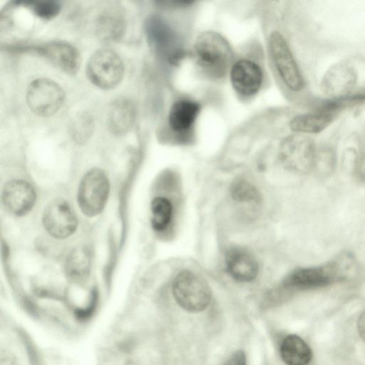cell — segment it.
Returning a JSON list of instances; mask_svg holds the SVG:
<instances>
[{
  "label": "cell",
  "mask_w": 365,
  "mask_h": 365,
  "mask_svg": "<svg viewBox=\"0 0 365 365\" xmlns=\"http://www.w3.org/2000/svg\"><path fill=\"white\" fill-rule=\"evenodd\" d=\"M346 274V264L340 257L324 266L297 268L284 279L282 287L289 291L323 287L341 280Z\"/></svg>",
  "instance_id": "1"
},
{
  "label": "cell",
  "mask_w": 365,
  "mask_h": 365,
  "mask_svg": "<svg viewBox=\"0 0 365 365\" xmlns=\"http://www.w3.org/2000/svg\"><path fill=\"white\" fill-rule=\"evenodd\" d=\"M172 291L179 306L189 312L205 309L212 299V292L207 282L188 269L181 270L176 274Z\"/></svg>",
  "instance_id": "2"
},
{
  "label": "cell",
  "mask_w": 365,
  "mask_h": 365,
  "mask_svg": "<svg viewBox=\"0 0 365 365\" xmlns=\"http://www.w3.org/2000/svg\"><path fill=\"white\" fill-rule=\"evenodd\" d=\"M124 64L119 55L109 48L93 53L86 68L88 80L95 86L110 90L118 86L124 76Z\"/></svg>",
  "instance_id": "3"
},
{
  "label": "cell",
  "mask_w": 365,
  "mask_h": 365,
  "mask_svg": "<svg viewBox=\"0 0 365 365\" xmlns=\"http://www.w3.org/2000/svg\"><path fill=\"white\" fill-rule=\"evenodd\" d=\"M317 150L314 142L304 134L286 137L279 148L282 165L289 171L304 174L314 169Z\"/></svg>",
  "instance_id": "4"
},
{
  "label": "cell",
  "mask_w": 365,
  "mask_h": 365,
  "mask_svg": "<svg viewBox=\"0 0 365 365\" xmlns=\"http://www.w3.org/2000/svg\"><path fill=\"white\" fill-rule=\"evenodd\" d=\"M110 184L107 175L98 168L88 171L79 183L77 202L81 212L89 217L103 210L109 195Z\"/></svg>",
  "instance_id": "5"
},
{
  "label": "cell",
  "mask_w": 365,
  "mask_h": 365,
  "mask_svg": "<svg viewBox=\"0 0 365 365\" xmlns=\"http://www.w3.org/2000/svg\"><path fill=\"white\" fill-rule=\"evenodd\" d=\"M147 41L151 48L173 65L178 64L185 57L177 34L173 28L160 16H149L144 26Z\"/></svg>",
  "instance_id": "6"
},
{
  "label": "cell",
  "mask_w": 365,
  "mask_h": 365,
  "mask_svg": "<svg viewBox=\"0 0 365 365\" xmlns=\"http://www.w3.org/2000/svg\"><path fill=\"white\" fill-rule=\"evenodd\" d=\"M196 63L206 69H222L229 64L232 51L228 41L215 31H205L196 38L193 46Z\"/></svg>",
  "instance_id": "7"
},
{
  "label": "cell",
  "mask_w": 365,
  "mask_h": 365,
  "mask_svg": "<svg viewBox=\"0 0 365 365\" xmlns=\"http://www.w3.org/2000/svg\"><path fill=\"white\" fill-rule=\"evenodd\" d=\"M63 88L55 81L39 78L28 86L26 101L29 109L40 117H49L61 108L65 100Z\"/></svg>",
  "instance_id": "8"
},
{
  "label": "cell",
  "mask_w": 365,
  "mask_h": 365,
  "mask_svg": "<svg viewBox=\"0 0 365 365\" xmlns=\"http://www.w3.org/2000/svg\"><path fill=\"white\" fill-rule=\"evenodd\" d=\"M268 46L273 63L284 83L293 91H301L304 79L283 36L278 31H273Z\"/></svg>",
  "instance_id": "9"
},
{
  "label": "cell",
  "mask_w": 365,
  "mask_h": 365,
  "mask_svg": "<svg viewBox=\"0 0 365 365\" xmlns=\"http://www.w3.org/2000/svg\"><path fill=\"white\" fill-rule=\"evenodd\" d=\"M42 221L47 232L56 239L69 237L78 227V219L74 211L61 198L53 200L46 206Z\"/></svg>",
  "instance_id": "10"
},
{
  "label": "cell",
  "mask_w": 365,
  "mask_h": 365,
  "mask_svg": "<svg viewBox=\"0 0 365 365\" xmlns=\"http://www.w3.org/2000/svg\"><path fill=\"white\" fill-rule=\"evenodd\" d=\"M357 79V71L351 63L339 62L331 66L324 74L320 88L326 96L342 98L353 91Z\"/></svg>",
  "instance_id": "11"
},
{
  "label": "cell",
  "mask_w": 365,
  "mask_h": 365,
  "mask_svg": "<svg viewBox=\"0 0 365 365\" xmlns=\"http://www.w3.org/2000/svg\"><path fill=\"white\" fill-rule=\"evenodd\" d=\"M1 200L8 212L16 216H23L34 207L36 194L34 188L23 180H12L4 187Z\"/></svg>",
  "instance_id": "12"
},
{
  "label": "cell",
  "mask_w": 365,
  "mask_h": 365,
  "mask_svg": "<svg viewBox=\"0 0 365 365\" xmlns=\"http://www.w3.org/2000/svg\"><path fill=\"white\" fill-rule=\"evenodd\" d=\"M57 68L67 74L75 75L81 66V56L78 49L64 41H52L35 48Z\"/></svg>",
  "instance_id": "13"
},
{
  "label": "cell",
  "mask_w": 365,
  "mask_h": 365,
  "mask_svg": "<svg viewBox=\"0 0 365 365\" xmlns=\"http://www.w3.org/2000/svg\"><path fill=\"white\" fill-rule=\"evenodd\" d=\"M230 77L235 91L245 97L255 95L260 89L263 81L261 68L248 59L236 61L231 68Z\"/></svg>",
  "instance_id": "14"
},
{
  "label": "cell",
  "mask_w": 365,
  "mask_h": 365,
  "mask_svg": "<svg viewBox=\"0 0 365 365\" xmlns=\"http://www.w3.org/2000/svg\"><path fill=\"white\" fill-rule=\"evenodd\" d=\"M225 262L227 273L237 282H252L258 274L259 266L256 259L242 247H230L225 254Z\"/></svg>",
  "instance_id": "15"
},
{
  "label": "cell",
  "mask_w": 365,
  "mask_h": 365,
  "mask_svg": "<svg viewBox=\"0 0 365 365\" xmlns=\"http://www.w3.org/2000/svg\"><path fill=\"white\" fill-rule=\"evenodd\" d=\"M200 104L190 99H179L172 105L168 114L170 129L180 135L191 130L200 111Z\"/></svg>",
  "instance_id": "16"
},
{
  "label": "cell",
  "mask_w": 365,
  "mask_h": 365,
  "mask_svg": "<svg viewBox=\"0 0 365 365\" xmlns=\"http://www.w3.org/2000/svg\"><path fill=\"white\" fill-rule=\"evenodd\" d=\"M136 115L134 103L128 98L115 99L111 104L108 114L110 130L116 135L126 134L132 128Z\"/></svg>",
  "instance_id": "17"
},
{
  "label": "cell",
  "mask_w": 365,
  "mask_h": 365,
  "mask_svg": "<svg viewBox=\"0 0 365 365\" xmlns=\"http://www.w3.org/2000/svg\"><path fill=\"white\" fill-rule=\"evenodd\" d=\"M125 29L124 17L117 11H106L96 19V34L103 41L115 42L120 40Z\"/></svg>",
  "instance_id": "18"
},
{
  "label": "cell",
  "mask_w": 365,
  "mask_h": 365,
  "mask_svg": "<svg viewBox=\"0 0 365 365\" xmlns=\"http://www.w3.org/2000/svg\"><path fill=\"white\" fill-rule=\"evenodd\" d=\"M280 355L287 365H307L312 356L307 344L295 334L288 335L283 339Z\"/></svg>",
  "instance_id": "19"
},
{
  "label": "cell",
  "mask_w": 365,
  "mask_h": 365,
  "mask_svg": "<svg viewBox=\"0 0 365 365\" xmlns=\"http://www.w3.org/2000/svg\"><path fill=\"white\" fill-rule=\"evenodd\" d=\"M332 119L333 116L329 112L322 110L295 116L290 121L289 127L299 134L318 133L329 126Z\"/></svg>",
  "instance_id": "20"
},
{
  "label": "cell",
  "mask_w": 365,
  "mask_h": 365,
  "mask_svg": "<svg viewBox=\"0 0 365 365\" xmlns=\"http://www.w3.org/2000/svg\"><path fill=\"white\" fill-rule=\"evenodd\" d=\"M91 259L89 250L83 246L76 247L68 255L65 270L73 281L84 280L91 270Z\"/></svg>",
  "instance_id": "21"
},
{
  "label": "cell",
  "mask_w": 365,
  "mask_h": 365,
  "mask_svg": "<svg viewBox=\"0 0 365 365\" xmlns=\"http://www.w3.org/2000/svg\"><path fill=\"white\" fill-rule=\"evenodd\" d=\"M150 214V222L153 230L163 232L168 229L173 220V204L166 197H156L151 201Z\"/></svg>",
  "instance_id": "22"
},
{
  "label": "cell",
  "mask_w": 365,
  "mask_h": 365,
  "mask_svg": "<svg viewBox=\"0 0 365 365\" xmlns=\"http://www.w3.org/2000/svg\"><path fill=\"white\" fill-rule=\"evenodd\" d=\"M230 193L232 200L238 203L257 205L261 202V195L257 187L242 178L232 182Z\"/></svg>",
  "instance_id": "23"
},
{
  "label": "cell",
  "mask_w": 365,
  "mask_h": 365,
  "mask_svg": "<svg viewBox=\"0 0 365 365\" xmlns=\"http://www.w3.org/2000/svg\"><path fill=\"white\" fill-rule=\"evenodd\" d=\"M95 123L92 115L86 112L77 114L71 121L68 133L71 138L77 143H86L92 136Z\"/></svg>",
  "instance_id": "24"
},
{
  "label": "cell",
  "mask_w": 365,
  "mask_h": 365,
  "mask_svg": "<svg viewBox=\"0 0 365 365\" xmlns=\"http://www.w3.org/2000/svg\"><path fill=\"white\" fill-rule=\"evenodd\" d=\"M21 4L29 7L34 14L43 20H50L58 15L61 10L59 2L53 0L47 1H20Z\"/></svg>",
  "instance_id": "25"
},
{
  "label": "cell",
  "mask_w": 365,
  "mask_h": 365,
  "mask_svg": "<svg viewBox=\"0 0 365 365\" xmlns=\"http://www.w3.org/2000/svg\"><path fill=\"white\" fill-rule=\"evenodd\" d=\"M334 163V155L330 150L326 149L319 152L317 150L314 169L317 168L324 173H329L333 168Z\"/></svg>",
  "instance_id": "26"
},
{
  "label": "cell",
  "mask_w": 365,
  "mask_h": 365,
  "mask_svg": "<svg viewBox=\"0 0 365 365\" xmlns=\"http://www.w3.org/2000/svg\"><path fill=\"white\" fill-rule=\"evenodd\" d=\"M246 356L245 352L238 350L232 353L225 361L223 365H246Z\"/></svg>",
  "instance_id": "27"
},
{
  "label": "cell",
  "mask_w": 365,
  "mask_h": 365,
  "mask_svg": "<svg viewBox=\"0 0 365 365\" xmlns=\"http://www.w3.org/2000/svg\"><path fill=\"white\" fill-rule=\"evenodd\" d=\"M357 328L361 338L365 341V310L359 317Z\"/></svg>",
  "instance_id": "28"
}]
</instances>
